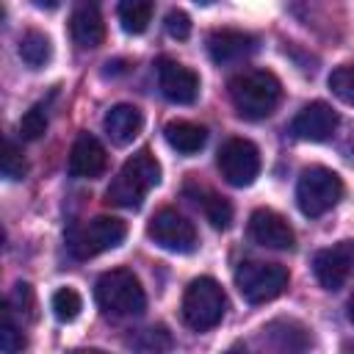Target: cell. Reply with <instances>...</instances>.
Returning a JSON list of instances; mask_svg holds the SVG:
<instances>
[{
    "mask_svg": "<svg viewBox=\"0 0 354 354\" xmlns=\"http://www.w3.org/2000/svg\"><path fill=\"white\" fill-rule=\"evenodd\" d=\"M227 91L235 111L243 119H266L282 97V86L277 75L268 69H243L232 75L227 83Z\"/></svg>",
    "mask_w": 354,
    "mask_h": 354,
    "instance_id": "cell-1",
    "label": "cell"
},
{
    "mask_svg": "<svg viewBox=\"0 0 354 354\" xmlns=\"http://www.w3.org/2000/svg\"><path fill=\"white\" fill-rule=\"evenodd\" d=\"M158 183H160V163L155 160V155L141 149L138 155L127 158L124 166L116 171V177L111 180V185L105 191V202L116 205V207L136 210Z\"/></svg>",
    "mask_w": 354,
    "mask_h": 354,
    "instance_id": "cell-2",
    "label": "cell"
},
{
    "mask_svg": "<svg viewBox=\"0 0 354 354\" xmlns=\"http://www.w3.org/2000/svg\"><path fill=\"white\" fill-rule=\"evenodd\" d=\"M97 304L111 318H133L141 315L147 307V293L138 282V277L127 268H111L97 279L94 288Z\"/></svg>",
    "mask_w": 354,
    "mask_h": 354,
    "instance_id": "cell-3",
    "label": "cell"
},
{
    "mask_svg": "<svg viewBox=\"0 0 354 354\" xmlns=\"http://www.w3.org/2000/svg\"><path fill=\"white\" fill-rule=\"evenodd\" d=\"M343 196V180L326 166H307L296 183L299 210L310 218L329 213Z\"/></svg>",
    "mask_w": 354,
    "mask_h": 354,
    "instance_id": "cell-4",
    "label": "cell"
},
{
    "mask_svg": "<svg viewBox=\"0 0 354 354\" xmlns=\"http://www.w3.org/2000/svg\"><path fill=\"white\" fill-rule=\"evenodd\" d=\"M224 307H227V296H224L221 285L210 277H199L185 288L183 321L196 332H207L221 324Z\"/></svg>",
    "mask_w": 354,
    "mask_h": 354,
    "instance_id": "cell-5",
    "label": "cell"
},
{
    "mask_svg": "<svg viewBox=\"0 0 354 354\" xmlns=\"http://www.w3.org/2000/svg\"><path fill=\"white\" fill-rule=\"evenodd\" d=\"M235 288L249 304L277 299L288 288V268L266 260H246L235 268Z\"/></svg>",
    "mask_w": 354,
    "mask_h": 354,
    "instance_id": "cell-6",
    "label": "cell"
},
{
    "mask_svg": "<svg viewBox=\"0 0 354 354\" xmlns=\"http://www.w3.org/2000/svg\"><path fill=\"white\" fill-rule=\"evenodd\" d=\"M127 235V227L122 218H113V216H97L91 218L86 227H77L72 235H69V249L75 257L80 260H88V257H97L113 246H119Z\"/></svg>",
    "mask_w": 354,
    "mask_h": 354,
    "instance_id": "cell-7",
    "label": "cell"
},
{
    "mask_svg": "<svg viewBox=\"0 0 354 354\" xmlns=\"http://www.w3.org/2000/svg\"><path fill=\"white\" fill-rule=\"evenodd\" d=\"M218 171L221 177L235 185V188H246L254 183V177L260 174V152L252 141L246 138H230L224 141V147L218 149Z\"/></svg>",
    "mask_w": 354,
    "mask_h": 354,
    "instance_id": "cell-8",
    "label": "cell"
},
{
    "mask_svg": "<svg viewBox=\"0 0 354 354\" xmlns=\"http://www.w3.org/2000/svg\"><path fill=\"white\" fill-rule=\"evenodd\" d=\"M147 235L160 249H169V252H177V254L194 252V246H196V230H194V224L183 213H177L174 207L158 210L149 218V224H147Z\"/></svg>",
    "mask_w": 354,
    "mask_h": 354,
    "instance_id": "cell-9",
    "label": "cell"
},
{
    "mask_svg": "<svg viewBox=\"0 0 354 354\" xmlns=\"http://www.w3.org/2000/svg\"><path fill=\"white\" fill-rule=\"evenodd\" d=\"M354 271V241H340L318 249L313 257V274L324 290H337Z\"/></svg>",
    "mask_w": 354,
    "mask_h": 354,
    "instance_id": "cell-10",
    "label": "cell"
},
{
    "mask_svg": "<svg viewBox=\"0 0 354 354\" xmlns=\"http://www.w3.org/2000/svg\"><path fill=\"white\" fill-rule=\"evenodd\" d=\"M337 124H340V116H337V111H332V105H326V102H310V105H304L296 116H293V122H290V133L296 136V138H301V141H329L332 136H335V130H337Z\"/></svg>",
    "mask_w": 354,
    "mask_h": 354,
    "instance_id": "cell-11",
    "label": "cell"
},
{
    "mask_svg": "<svg viewBox=\"0 0 354 354\" xmlns=\"http://www.w3.org/2000/svg\"><path fill=\"white\" fill-rule=\"evenodd\" d=\"M158 86H160V94L177 105H191L199 94L196 72L183 66L180 61H171V58L158 61Z\"/></svg>",
    "mask_w": 354,
    "mask_h": 354,
    "instance_id": "cell-12",
    "label": "cell"
},
{
    "mask_svg": "<svg viewBox=\"0 0 354 354\" xmlns=\"http://www.w3.org/2000/svg\"><path fill=\"white\" fill-rule=\"evenodd\" d=\"M249 238L254 243L266 246V249H279V252L293 249V243H296V235H293L290 224L268 207H257L249 216Z\"/></svg>",
    "mask_w": 354,
    "mask_h": 354,
    "instance_id": "cell-13",
    "label": "cell"
},
{
    "mask_svg": "<svg viewBox=\"0 0 354 354\" xmlns=\"http://www.w3.org/2000/svg\"><path fill=\"white\" fill-rule=\"evenodd\" d=\"M69 33H72V41L83 50H94L102 44L105 25H102L100 0H75L72 17H69Z\"/></svg>",
    "mask_w": 354,
    "mask_h": 354,
    "instance_id": "cell-14",
    "label": "cell"
},
{
    "mask_svg": "<svg viewBox=\"0 0 354 354\" xmlns=\"http://www.w3.org/2000/svg\"><path fill=\"white\" fill-rule=\"evenodd\" d=\"M105 163H108V155H105V147L97 141V136L77 133L69 149V174L77 180H94L105 171Z\"/></svg>",
    "mask_w": 354,
    "mask_h": 354,
    "instance_id": "cell-15",
    "label": "cell"
},
{
    "mask_svg": "<svg viewBox=\"0 0 354 354\" xmlns=\"http://www.w3.org/2000/svg\"><path fill=\"white\" fill-rule=\"evenodd\" d=\"M257 47V39L246 30H235V28H218L207 36V53L216 64H238L243 58H249Z\"/></svg>",
    "mask_w": 354,
    "mask_h": 354,
    "instance_id": "cell-16",
    "label": "cell"
},
{
    "mask_svg": "<svg viewBox=\"0 0 354 354\" xmlns=\"http://www.w3.org/2000/svg\"><path fill=\"white\" fill-rule=\"evenodd\" d=\"M102 124H105L108 138H111L113 144L124 147V144H130V141L141 133L144 116H141V111H138L136 105H113V108L105 113Z\"/></svg>",
    "mask_w": 354,
    "mask_h": 354,
    "instance_id": "cell-17",
    "label": "cell"
},
{
    "mask_svg": "<svg viewBox=\"0 0 354 354\" xmlns=\"http://www.w3.org/2000/svg\"><path fill=\"white\" fill-rule=\"evenodd\" d=\"M166 141L171 149H177L180 155H194L205 147L207 141V130L202 124H194V122H185V119H177V122H169L166 130H163Z\"/></svg>",
    "mask_w": 354,
    "mask_h": 354,
    "instance_id": "cell-18",
    "label": "cell"
},
{
    "mask_svg": "<svg viewBox=\"0 0 354 354\" xmlns=\"http://www.w3.org/2000/svg\"><path fill=\"white\" fill-rule=\"evenodd\" d=\"M188 191H194V202L196 205H202V213H205V218L216 227V230H227L230 227V221H232V207H230V202L224 199V196H218L216 191H210V188H191L188 185Z\"/></svg>",
    "mask_w": 354,
    "mask_h": 354,
    "instance_id": "cell-19",
    "label": "cell"
},
{
    "mask_svg": "<svg viewBox=\"0 0 354 354\" xmlns=\"http://www.w3.org/2000/svg\"><path fill=\"white\" fill-rule=\"evenodd\" d=\"M155 0H119L116 17L127 33H144L152 22Z\"/></svg>",
    "mask_w": 354,
    "mask_h": 354,
    "instance_id": "cell-20",
    "label": "cell"
},
{
    "mask_svg": "<svg viewBox=\"0 0 354 354\" xmlns=\"http://www.w3.org/2000/svg\"><path fill=\"white\" fill-rule=\"evenodd\" d=\"M19 58L30 66V69H41L50 58H53V44L41 30H25L19 39Z\"/></svg>",
    "mask_w": 354,
    "mask_h": 354,
    "instance_id": "cell-21",
    "label": "cell"
},
{
    "mask_svg": "<svg viewBox=\"0 0 354 354\" xmlns=\"http://www.w3.org/2000/svg\"><path fill=\"white\" fill-rule=\"evenodd\" d=\"M22 346H25V337H22L17 321H14V307L6 301V304L0 307V348H3L6 354H14V351H19Z\"/></svg>",
    "mask_w": 354,
    "mask_h": 354,
    "instance_id": "cell-22",
    "label": "cell"
},
{
    "mask_svg": "<svg viewBox=\"0 0 354 354\" xmlns=\"http://www.w3.org/2000/svg\"><path fill=\"white\" fill-rule=\"evenodd\" d=\"M80 310H83V299H80V293L75 288H61V290L53 293V315L58 321L69 324V321H75L80 315Z\"/></svg>",
    "mask_w": 354,
    "mask_h": 354,
    "instance_id": "cell-23",
    "label": "cell"
},
{
    "mask_svg": "<svg viewBox=\"0 0 354 354\" xmlns=\"http://www.w3.org/2000/svg\"><path fill=\"white\" fill-rule=\"evenodd\" d=\"M44 130H47V102H36L19 119V136L25 141H36L44 136Z\"/></svg>",
    "mask_w": 354,
    "mask_h": 354,
    "instance_id": "cell-24",
    "label": "cell"
},
{
    "mask_svg": "<svg viewBox=\"0 0 354 354\" xmlns=\"http://www.w3.org/2000/svg\"><path fill=\"white\" fill-rule=\"evenodd\" d=\"M329 88H332V94H335L340 102L354 105V64L337 66V69L329 75Z\"/></svg>",
    "mask_w": 354,
    "mask_h": 354,
    "instance_id": "cell-25",
    "label": "cell"
},
{
    "mask_svg": "<svg viewBox=\"0 0 354 354\" xmlns=\"http://www.w3.org/2000/svg\"><path fill=\"white\" fill-rule=\"evenodd\" d=\"M0 171H3L6 180H22L25 171H28V163H25V158H22V149H19L11 138H6V149H3Z\"/></svg>",
    "mask_w": 354,
    "mask_h": 354,
    "instance_id": "cell-26",
    "label": "cell"
},
{
    "mask_svg": "<svg viewBox=\"0 0 354 354\" xmlns=\"http://www.w3.org/2000/svg\"><path fill=\"white\" fill-rule=\"evenodd\" d=\"M166 33L171 36V39H188L191 36V17L185 14V11H169L166 14Z\"/></svg>",
    "mask_w": 354,
    "mask_h": 354,
    "instance_id": "cell-27",
    "label": "cell"
},
{
    "mask_svg": "<svg viewBox=\"0 0 354 354\" xmlns=\"http://www.w3.org/2000/svg\"><path fill=\"white\" fill-rule=\"evenodd\" d=\"M144 337H147V343H136L138 348H149V351L155 348V351H158V348H169V346H171V337H169V332H166L163 326H158V329H147Z\"/></svg>",
    "mask_w": 354,
    "mask_h": 354,
    "instance_id": "cell-28",
    "label": "cell"
},
{
    "mask_svg": "<svg viewBox=\"0 0 354 354\" xmlns=\"http://www.w3.org/2000/svg\"><path fill=\"white\" fill-rule=\"evenodd\" d=\"M61 0H33V6H39V8H55Z\"/></svg>",
    "mask_w": 354,
    "mask_h": 354,
    "instance_id": "cell-29",
    "label": "cell"
},
{
    "mask_svg": "<svg viewBox=\"0 0 354 354\" xmlns=\"http://www.w3.org/2000/svg\"><path fill=\"white\" fill-rule=\"evenodd\" d=\"M348 321L354 324V293H351V299H348Z\"/></svg>",
    "mask_w": 354,
    "mask_h": 354,
    "instance_id": "cell-30",
    "label": "cell"
},
{
    "mask_svg": "<svg viewBox=\"0 0 354 354\" xmlns=\"http://www.w3.org/2000/svg\"><path fill=\"white\" fill-rule=\"evenodd\" d=\"M196 3H205V0H196Z\"/></svg>",
    "mask_w": 354,
    "mask_h": 354,
    "instance_id": "cell-31",
    "label": "cell"
}]
</instances>
